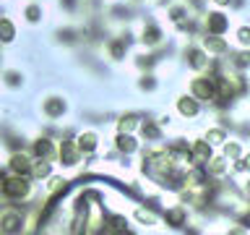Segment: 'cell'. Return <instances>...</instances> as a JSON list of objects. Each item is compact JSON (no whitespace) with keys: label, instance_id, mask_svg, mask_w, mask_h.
Masks as SVG:
<instances>
[{"label":"cell","instance_id":"obj_1","mask_svg":"<svg viewBox=\"0 0 250 235\" xmlns=\"http://www.w3.org/2000/svg\"><path fill=\"white\" fill-rule=\"evenodd\" d=\"M3 191L8 196H13V199H21V196L29 193V183L23 178H13V180H8V183L3 186Z\"/></svg>","mask_w":250,"mask_h":235},{"label":"cell","instance_id":"obj_2","mask_svg":"<svg viewBox=\"0 0 250 235\" xmlns=\"http://www.w3.org/2000/svg\"><path fill=\"white\" fill-rule=\"evenodd\" d=\"M227 29V19L222 13H211L208 16V31L211 34H222V31Z\"/></svg>","mask_w":250,"mask_h":235},{"label":"cell","instance_id":"obj_3","mask_svg":"<svg viewBox=\"0 0 250 235\" xmlns=\"http://www.w3.org/2000/svg\"><path fill=\"white\" fill-rule=\"evenodd\" d=\"M193 92H195V97H198V99H208V97H214V84H208V81H195V84H193Z\"/></svg>","mask_w":250,"mask_h":235},{"label":"cell","instance_id":"obj_4","mask_svg":"<svg viewBox=\"0 0 250 235\" xmlns=\"http://www.w3.org/2000/svg\"><path fill=\"white\" fill-rule=\"evenodd\" d=\"M11 167H13L16 172H21V175H26V172L31 170V164H29L26 157H19V154H16L13 160H11Z\"/></svg>","mask_w":250,"mask_h":235},{"label":"cell","instance_id":"obj_5","mask_svg":"<svg viewBox=\"0 0 250 235\" xmlns=\"http://www.w3.org/2000/svg\"><path fill=\"white\" fill-rule=\"evenodd\" d=\"M13 34H16V31H13V24L3 19V21H0V39H3V42H11Z\"/></svg>","mask_w":250,"mask_h":235},{"label":"cell","instance_id":"obj_6","mask_svg":"<svg viewBox=\"0 0 250 235\" xmlns=\"http://www.w3.org/2000/svg\"><path fill=\"white\" fill-rule=\"evenodd\" d=\"M94 146H97V136L94 133H86V136L78 139V149H83V152H91Z\"/></svg>","mask_w":250,"mask_h":235},{"label":"cell","instance_id":"obj_7","mask_svg":"<svg viewBox=\"0 0 250 235\" xmlns=\"http://www.w3.org/2000/svg\"><path fill=\"white\" fill-rule=\"evenodd\" d=\"M19 225H21V217H19V214H8V217L3 219V230H8V233L19 230Z\"/></svg>","mask_w":250,"mask_h":235},{"label":"cell","instance_id":"obj_8","mask_svg":"<svg viewBox=\"0 0 250 235\" xmlns=\"http://www.w3.org/2000/svg\"><path fill=\"white\" fill-rule=\"evenodd\" d=\"M180 113H183V115H195V113H198V105H195L193 99H183V102H180Z\"/></svg>","mask_w":250,"mask_h":235},{"label":"cell","instance_id":"obj_9","mask_svg":"<svg viewBox=\"0 0 250 235\" xmlns=\"http://www.w3.org/2000/svg\"><path fill=\"white\" fill-rule=\"evenodd\" d=\"M60 157L65 160V164H73V162H76V152H73V146H70V144H62Z\"/></svg>","mask_w":250,"mask_h":235},{"label":"cell","instance_id":"obj_10","mask_svg":"<svg viewBox=\"0 0 250 235\" xmlns=\"http://www.w3.org/2000/svg\"><path fill=\"white\" fill-rule=\"evenodd\" d=\"M159 37H162L159 29H154V26L144 31V42H148V45H156V42H159Z\"/></svg>","mask_w":250,"mask_h":235},{"label":"cell","instance_id":"obj_11","mask_svg":"<svg viewBox=\"0 0 250 235\" xmlns=\"http://www.w3.org/2000/svg\"><path fill=\"white\" fill-rule=\"evenodd\" d=\"M117 146H120L123 152H133V149H136V141H133L130 136H120L117 139Z\"/></svg>","mask_w":250,"mask_h":235},{"label":"cell","instance_id":"obj_12","mask_svg":"<svg viewBox=\"0 0 250 235\" xmlns=\"http://www.w3.org/2000/svg\"><path fill=\"white\" fill-rule=\"evenodd\" d=\"M47 113H50V115H60V113H62V99L47 102Z\"/></svg>","mask_w":250,"mask_h":235},{"label":"cell","instance_id":"obj_13","mask_svg":"<svg viewBox=\"0 0 250 235\" xmlns=\"http://www.w3.org/2000/svg\"><path fill=\"white\" fill-rule=\"evenodd\" d=\"M50 149H52V146H50V141H44V139L34 144V152H37V154H50Z\"/></svg>","mask_w":250,"mask_h":235},{"label":"cell","instance_id":"obj_14","mask_svg":"<svg viewBox=\"0 0 250 235\" xmlns=\"http://www.w3.org/2000/svg\"><path fill=\"white\" fill-rule=\"evenodd\" d=\"M47 172H50V164H44V162H42V164H37V167H34V175H37V178H44Z\"/></svg>","mask_w":250,"mask_h":235},{"label":"cell","instance_id":"obj_15","mask_svg":"<svg viewBox=\"0 0 250 235\" xmlns=\"http://www.w3.org/2000/svg\"><path fill=\"white\" fill-rule=\"evenodd\" d=\"M167 219H169V222H175V225H180V222H183V212H167Z\"/></svg>","mask_w":250,"mask_h":235},{"label":"cell","instance_id":"obj_16","mask_svg":"<svg viewBox=\"0 0 250 235\" xmlns=\"http://www.w3.org/2000/svg\"><path fill=\"white\" fill-rule=\"evenodd\" d=\"M123 50H125L123 42H115L112 45V58H123Z\"/></svg>","mask_w":250,"mask_h":235},{"label":"cell","instance_id":"obj_17","mask_svg":"<svg viewBox=\"0 0 250 235\" xmlns=\"http://www.w3.org/2000/svg\"><path fill=\"white\" fill-rule=\"evenodd\" d=\"M26 13H29V19H31V21H37V19H39V8H37V5H34V8H29Z\"/></svg>","mask_w":250,"mask_h":235},{"label":"cell","instance_id":"obj_18","mask_svg":"<svg viewBox=\"0 0 250 235\" xmlns=\"http://www.w3.org/2000/svg\"><path fill=\"white\" fill-rule=\"evenodd\" d=\"M195 152H198L201 157H206V154H208V146H206V144H198V146H195Z\"/></svg>","mask_w":250,"mask_h":235},{"label":"cell","instance_id":"obj_19","mask_svg":"<svg viewBox=\"0 0 250 235\" xmlns=\"http://www.w3.org/2000/svg\"><path fill=\"white\" fill-rule=\"evenodd\" d=\"M216 3H229V0H216Z\"/></svg>","mask_w":250,"mask_h":235}]
</instances>
